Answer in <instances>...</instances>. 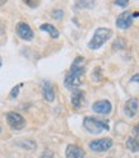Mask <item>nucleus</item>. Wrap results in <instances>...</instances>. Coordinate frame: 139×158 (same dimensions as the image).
<instances>
[{
	"instance_id": "1",
	"label": "nucleus",
	"mask_w": 139,
	"mask_h": 158,
	"mask_svg": "<svg viewBox=\"0 0 139 158\" xmlns=\"http://www.w3.org/2000/svg\"><path fill=\"white\" fill-rule=\"evenodd\" d=\"M84 73H86V59L82 56H77L74 59L73 64L70 65L68 74L65 75V79H64L65 88L70 91L78 89V87H81L83 82Z\"/></svg>"
},
{
	"instance_id": "2",
	"label": "nucleus",
	"mask_w": 139,
	"mask_h": 158,
	"mask_svg": "<svg viewBox=\"0 0 139 158\" xmlns=\"http://www.w3.org/2000/svg\"><path fill=\"white\" fill-rule=\"evenodd\" d=\"M83 127L89 134L97 135L110 129V124L107 120H102V118H97L93 116H86L83 118Z\"/></svg>"
},
{
	"instance_id": "3",
	"label": "nucleus",
	"mask_w": 139,
	"mask_h": 158,
	"mask_svg": "<svg viewBox=\"0 0 139 158\" xmlns=\"http://www.w3.org/2000/svg\"><path fill=\"white\" fill-rule=\"evenodd\" d=\"M111 36H112V31L110 28L100 27V28H97L95 31L91 41L88 42L87 46H88L89 50H98V48L105 45V42H107L108 40L111 38Z\"/></svg>"
},
{
	"instance_id": "4",
	"label": "nucleus",
	"mask_w": 139,
	"mask_h": 158,
	"mask_svg": "<svg viewBox=\"0 0 139 158\" xmlns=\"http://www.w3.org/2000/svg\"><path fill=\"white\" fill-rule=\"evenodd\" d=\"M112 144H114V142L111 138H101V139H95L92 142H89L88 148L92 152L103 153V152H107L108 149H111Z\"/></svg>"
},
{
	"instance_id": "5",
	"label": "nucleus",
	"mask_w": 139,
	"mask_h": 158,
	"mask_svg": "<svg viewBox=\"0 0 139 158\" xmlns=\"http://www.w3.org/2000/svg\"><path fill=\"white\" fill-rule=\"evenodd\" d=\"M6 124L12 127L13 130H22L26 126V118L15 111H11L5 115Z\"/></svg>"
},
{
	"instance_id": "6",
	"label": "nucleus",
	"mask_w": 139,
	"mask_h": 158,
	"mask_svg": "<svg viewBox=\"0 0 139 158\" xmlns=\"http://www.w3.org/2000/svg\"><path fill=\"white\" fill-rule=\"evenodd\" d=\"M15 32H17L18 37L21 40H24V41H32L33 37H35L32 28L26 22H19L15 27Z\"/></svg>"
},
{
	"instance_id": "7",
	"label": "nucleus",
	"mask_w": 139,
	"mask_h": 158,
	"mask_svg": "<svg viewBox=\"0 0 139 158\" xmlns=\"http://www.w3.org/2000/svg\"><path fill=\"white\" fill-rule=\"evenodd\" d=\"M125 145H126L128 149L130 151V152H133V153L139 152V123L134 126L133 135L126 140Z\"/></svg>"
},
{
	"instance_id": "8",
	"label": "nucleus",
	"mask_w": 139,
	"mask_h": 158,
	"mask_svg": "<svg viewBox=\"0 0 139 158\" xmlns=\"http://www.w3.org/2000/svg\"><path fill=\"white\" fill-rule=\"evenodd\" d=\"M92 110L93 112L100 115H110L112 111V105L107 100H100L92 105Z\"/></svg>"
},
{
	"instance_id": "9",
	"label": "nucleus",
	"mask_w": 139,
	"mask_h": 158,
	"mask_svg": "<svg viewBox=\"0 0 139 158\" xmlns=\"http://www.w3.org/2000/svg\"><path fill=\"white\" fill-rule=\"evenodd\" d=\"M133 13L130 12H123L120 15L116 18V27L119 29H128L133 24Z\"/></svg>"
},
{
	"instance_id": "10",
	"label": "nucleus",
	"mask_w": 139,
	"mask_h": 158,
	"mask_svg": "<svg viewBox=\"0 0 139 158\" xmlns=\"http://www.w3.org/2000/svg\"><path fill=\"white\" fill-rule=\"evenodd\" d=\"M138 110H139V102L137 98H129L125 103V107H124V114L129 117V118H134L135 115L138 114Z\"/></svg>"
},
{
	"instance_id": "11",
	"label": "nucleus",
	"mask_w": 139,
	"mask_h": 158,
	"mask_svg": "<svg viewBox=\"0 0 139 158\" xmlns=\"http://www.w3.org/2000/svg\"><path fill=\"white\" fill-rule=\"evenodd\" d=\"M86 152L79 145L69 144L65 149V157L66 158H84Z\"/></svg>"
},
{
	"instance_id": "12",
	"label": "nucleus",
	"mask_w": 139,
	"mask_h": 158,
	"mask_svg": "<svg viewBox=\"0 0 139 158\" xmlns=\"http://www.w3.org/2000/svg\"><path fill=\"white\" fill-rule=\"evenodd\" d=\"M42 96L47 102H54L55 91H54V85L50 81H42Z\"/></svg>"
},
{
	"instance_id": "13",
	"label": "nucleus",
	"mask_w": 139,
	"mask_h": 158,
	"mask_svg": "<svg viewBox=\"0 0 139 158\" xmlns=\"http://www.w3.org/2000/svg\"><path fill=\"white\" fill-rule=\"evenodd\" d=\"M84 101V92L78 89H74L72 92V97H70V102H72V106L74 108H81L82 107V103Z\"/></svg>"
},
{
	"instance_id": "14",
	"label": "nucleus",
	"mask_w": 139,
	"mask_h": 158,
	"mask_svg": "<svg viewBox=\"0 0 139 158\" xmlns=\"http://www.w3.org/2000/svg\"><path fill=\"white\" fill-rule=\"evenodd\" d=\"M40 31L42 32H47L48 35H50L51 38H59V36H60V33H59V31L56 29L55 26L50 24V23H44L40 26Z\"/></svg>"
},
{
	"instance_id": "15",
	"label": "nucleus",
	"mask_w": 139,
	"mask_h": 158,
	"mask_svg": "<svg viewBox=\"0 0 139 158\" xmlns=\"http://www.w3.org/2000/svg\"><path fill=\"white\" fill-rule=\"evenodd\" d=\"M93 2L92 0H78L75 3V9H87V8H92L93 6Z\"/></svg>"
},
{
	"instance_id": "16",
	"label": "nucleus",
	"mask_w": 139,
	"mask_h": 158,
	"mask_svg": "<svg viewBox=\"0 0 139 158\" xmlns=\"http://www.w3.org/2000/svg\"><path fill=\"white\" fill-rule=\"evenodd\" d=\"M17 144L21 145L22 148H24V149H28V151L35 149V148H36V143L32 142V140H22V142H19V143H17Z\"/></svg>"
},
{
	"instance_id": "17",
	"label": "nucleus",
	"mask_w": 139,
	"mask_h": 158,
	"mask_svg": "<svg viewBox=\"0 0 139 158\" xmlns=\"http://www.w3.org/2000/svg\"><path fill=\"white\" fill-rule=\"evenodd\" d=\"M22 87H23V83H19V84L14 85V87L12 88L11 93H9V97H11L12 100H14V98H17V97H18V94H19V91H21V88H22Z\"/></svg>"
},
{
	"instance_id": "18",
	"label": "nucleus",
	"mask_w": 139,
	"mask_h": 158,
	"mask_svg": "<svg viewBox=\"0 0 139 158\" xmlns=\"http://www.w3.org/2000/svg\"><path fill=\"white\" fill-rule=\"evenodd\" d=\"M51 14H53V18H54V19H61L63 15H64V12L60 10V9H57V10H53Z\"/></svg>"
},
{
	"instance_id": "19",
	"label": "nucleus",
	"mask_w": 139,
	"mask_h": 158,
	"mask_svg": "<svg viewBox=\"0 0 139 158\" xmlns=\"http://www.w3.org/2000/svg\"><path fill=\"white\" fill-rule=\"evenodd\" d=\"M129 4V0H115V5L120 8H126Z\"/></svg>"
},
{
	"instance_id": "20",
	"label": "nucleus",
	"mask_w": 139,
	"mask_h": 158,
	"mask_svg": "<svg viewBox=\"0 0 139 158\" xmlns=\"http://www.w3.org/2000/svg\"><path fill=\"white\" fill-rule=\"evenodd\" d=\"M41 158H53V153L50 151H45L42 154H41Z\"/></svg>"
},
{
	"instance_id": "21",
	"label": "nucleus",
	"mask_w": 139,
	"mask_h": 158,
	"mask_svg": "<svg viewBox=\"0 0 139 158\" xmlns=\"http://www.w3.org/2000/svg\"><path fill=\"white\" fill-rule=\"evenodd\" d=\"M124 41L123 40H117V41H115L114 42V50H116V48H123L121 46H120V44H123Z\"/></svg>"
},
{
	"instance_id": "22",
	"label": "nucleus",
	"mask_w": 139,
	"mask_h": 158,
	"mask_svg": "<svg viewBox=\"0 0 139 158\" xmlns=\"http://www.w3.org/2000/svg\"><path fill=\"white\" fill-rule=\"evenodd\" d=\"M130 82H134V83H139V73L134 74V75L130 78Z\"/></svg>"
},
{
	"instance_id": "23",
	"label": "nucleus",
	"mask_w": 139,
	"mask_h": 158,
	"mask_svg": "<svg viewBox=\"0 0 139 158\" xmlns=\"http://www.w3.org/2000/svg\"><path fill=\"white\" fill-rule=\"evenodd\" d=\"M2 65H3V60H2V57H0V68H2Z\"/></svg>"
},
{
	"instance_id": "24",
	"label": "nucleus",
	"mask_w": 139,
	"mask_h": 158,
	"mask_svg": "<svg viewBox=\"0 0 139 158\" xmlns=\"http://www.w3.org/2000/svg\"><path fill=\"white\" fill-rule=\"evenodd\" d=\"M3 131V127H2V124H0V133Z\"/></svg>"
},
{
	"instance_id": "25",
	"label": "nucleus",
	"mask_w": 139,
	"mask_h": 158,
	"mask_svg": "<svg viewBox=\"0 0 139 158\" xmlns=\"http://www.w3.org/2000/svg\"><path fill=\"white\" fill-rule=\"evenodd\" d=\"M0 33H2V22H0Z\"/></svg>"
}]
</instances>
